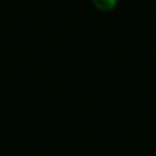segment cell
<instances>
[{
	"mask_svg": "<svg viewBox=\"0 0 156 156\" xmlns=\"http://www.w3.org/2000/svg\"><path fill=\"white\" fill-rule=\"evenodd\" d=\"M93 7L100 12H111L119 4V0H90Z\"/></svg>",
	"mask_w": 156,
	"mask_h": 156,
	"instance_id": "1",
	"label": "cell"
},
{
	"mask_svg": "<svg viewBox=\"0 0 156 156\" xmlns=\"http://www.w3.org/2000/svg\"><path fill=\"white\" fill-rule=\"evenodd\" d=\"M155 2H156V0H155Z\"/></svg>",
	"mask_w": 156,
	"mask_h": 156,
	"instance_id": "2",
	"label": "cell"
}]
</instances>
